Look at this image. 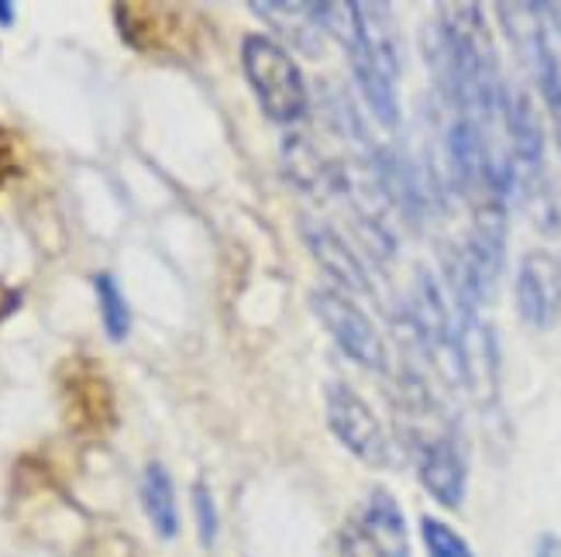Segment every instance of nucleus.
<instances>
[{
	"mask_svg": "<svg viewBox=\"0 0 561 557\" xmlns=\"http://www.w3.org/2000/svg\"><path fill=\"white\" fill-rule=\"evenodd\" d=\"M241 66H245V80L255 93L262 114L276 120V125H297L307 114V80L289 56L270 35H245L241 42Z\"/></svg>",
	"mask_w": 561,
	"mask_h": 557,
	"instance_id": "1",
	"label": "nucleus"
},
{
	"mask_svg": "<svg viewBox=\"0 0 561 557\" xmlns=\"http://www.w3.org/2000/svg\"><path fill=\"white\" fill-rule=\"evenodd\" d=\"M324 414L328 427L337 438V444L352 451L362 465L369 468H393L397 465V448L389 441L386 427L373 414V406L365 403L352 385L331 382L324 390Z\"/></svg>",
	"mask_w": 561,
	"mask_h": 557,
	"instance_id": "2",
	"label": "nucleus"
},
{
	"mask_svg": "<svg viewBox=\"0 0 561 557\" xmlns=\"http://www.w3.org/2000/svg\"><path fill=\"white\" fill-rule=\"evenodd\" d=\"M310 310H313V317L321 321V327L334 337V345L345 351L355 365L369 369V372L389 369L382 334L369 321V313H365L352 297H345L341 289H313Z\"/></svg>",
	"mask_w": 561,
	"mask_h": 557,
	"instance_id": "3",
	"label": "nucleus"
},
{
	"mask_svg": "<svg viewBox=\"0 0 561 557\" xmlns=\"http://www.w3.org/2000/svg\"><path fill=\"white\" fill-rule=\"evenodd\" d=\"M455 341L461 390L482 409L500 399V348L493 327L479 317V310H455Z\"/></svg>",
	"mask_w": 561,
	"mask_h": 557,
	"instance_id": "4",
	"label": "nucleus"
},
{
	"mask_svg": "<svg viewBox=\"0 0 561 557\" xmlns=\"http://www.w3.org/2000/svg\"><path fill=\"white\" fill-rule=\"evenodd\" d=\"M413 454H417V475L427 496L442 502L445 510H458L469 486V457L455 427H437L424 433V438L413 441Z\"/></svg>",
	"mask_w": 561,
	"mask_h": 557,
	"instance_id": "5",
	"label": "nucleus"
},
{
	"mask_svg": "<svg viewBox=\"0 0 561 557\" xmlns=\"http://www.w3.org/2000/svg\"><path fill=\"white\" fill-rule=\"evenodd\" d=\"M345 554L348 557H410L400 502L386 489H373V496L365 499L358 520L345 534Z\"/></svg>",
	"mask_w": 561,
	"mask_h": 557,
	"instance_id": "6",
	"label": "nucleus"
},
{
	"mask_svg": "<svg viewBox=\"0 0 561 557\" xmlns=\"http://www.w3.org/2000/svg\"><path fill=\"white\" fill-rule=\"evenodd\" d=\"M517 313L534 330H551L561 317V262L548 252H527L517 269Z\"/></svg>",
	"mask_w": 561,
	"mask_h": 557,
	"instance_id": "7",
	"label": "nucleus"
},
{
	"mask_svg": "<svg viewBox=\"0 0 561 557\" xmlns=\"http://www.w3.org/2000/svg\"><path fill=\"white\" fill-rule=\"evenodd\" d=\"M304 245L313 255V262L321 265V272L341 289V293H358V297H373V279L369 269L362 265V258L352 252V245L341 237L331 224L304 217L300 221Z\"/></svg>",
	"mask_w": 561,
	"mask_h": 557,
	"instance_id": "8",
	"label": "nucleus"
},
{
	"mask_svg": "<svg viewBox=\"0 0 561 557\" xmlns=\"http://www.w3.org/2000/svg\"><path fill=\"white\" fill-rule=\"evenodd\" d=\"M355 24H358V38L352 48H345L348 59L373 66L389 83H400V69H403L400 32H397L389 4H369V0H362V4H355Z\"/></svg>",
	"mask_w": 561,
	"mask_h": 557,
	"instance_id": "9",
	"label": "nucleus"
},
{
	"mask_svg": "<svg viewBox=\"0 0 561 557\" xmlns=\"http://www.w3.org/2000/svg\"><path fill=\"white\" fill-rule=\"evenodd\" d=\"M259 18H265L276 28V35L283 38L279 45H293L297 53L317 59L324 56V28H321V18H317V4H304V0H252L249 4Z\"/></svg>",
	"mask_w": 561,
	"mask_h": 557,
	"instance_id": "10",
	"label": "nucleus"
},
{
	"mask_svg": "<svg viewBox=\"0 0 561 557\" xmlns=\"http://www.w3.org/2000/svg\"><path fill=\"white\" fill-rule=\"evenodd\" d=\"M283 165L293 186H300L310 197H334L345 193V165L324 159L307 138H289L283 144Z\"/></svg>",
	"mask_w": 561,
	"mask_h": 557,
	"instance_id": "11",
	"label": "nucleus"
},
{
	"mask_svg": "<svg viewBox=\"0 0 561 557\" xmlns=\"http://www.w3.org/2000/svg\"><path fill=\"white\" fill-rule=\"evenodd\" d=\"M141 506L145 517H149L152 530L162 541H173L180 534V510H176V489L173 478H169L165 465L149 462L141 472Z\"/></svg>",
	"mask_w": 561,
	"mask_h": 557,
	"instance_id": "12",
	"label": "nucleus"
},
{
	"mask_svg": "<svg viewBox=\"0 0 561 557\" xmlns=\"http://www.w3.org/2000/svg\"><path fill=\"white\" fill-rule=\"evenodd\" d=\"M93 293H96V306H101V324L107 330L111 341H125L128 330H131V306L121 293V286L114 276L101 272L93 276Z\"/></svg>",
	"mask_w": 561,
	"mask_h": 557,
	"instance_id": "13",
	"label": "nucleus"
},
{
	"mask_svg": "<svg viewBox=\"0 0 561 557\" xmlns=\"http://www.w3.org/2000/svg\"><path fill=\"white\" fill-rule=\"evenodd\" d=\"M421 537H424L427 557H476L472 547L466 544V537H461L458 530H451L445 520L424 517L421 520Z\"/></svg>",
	"mask_w": 561,
	"mask_h": 557,
	"instance_id": "14",
	"label": "nucleus"
},
{
	"mask_svg": "<svg viewBox=\"0 0 561 557\" xmlns=\"http://www.w3.org/2000/svg\"><path fill=\"white\" fill-rule=\"evenodd\" d=\"M193 517H197V534H201V544L204 547H214L217 541V506H214V496L204 481L193 486Z\"/></svg>",
	"mask_w": 561,
	"mask_h": 557,
	"instance_id": "15",
	"label": "nucleus"
},
{
	"mask_svg": "<svg viewBox=\"0 0 561 557\" xmlns=\"http://www.w3.org/2000/svg\"><path fill=\"white\" fill-rule=\"evenodd\" d=\"M77 557H141L135 541L125 537V534H96L90 537Z\"/></svg>",
	"mask_w": 561,
	"mask_h": 557,
	"instance_id": "16",
	"label": "nucleus"
},
{
	"mask_svg": "<svg viewBox=\"0 0 561 557\" xmlns=\"http://www.w3.org/2000/svg\"><path fill=\"white\" fill-rule=\"evenodd\" d=\"M534 557H561V541L554 534H545L538 541V554H534Z\"/></svg>",
	"mask_w": 561,
	"mask_h": 557,
	"instance_id": "17",
	"label": "nucleus"
},
{
	"mask_svg": "<svg viewBox=\"0 0 561 557\" xmlns=\"http://www.w3.org/2000/svg\"><path fill=\"white\" fill-rule=\"evenodd\" d=\"M14 4H4V0H0V28H11L14 24Z\"/></svg>",
	"mask_w": 561,
	"mask_h": 557,
	"instance_id": "18",
	"label": "nucleus"
}]
</instances>
